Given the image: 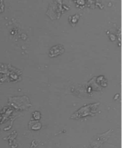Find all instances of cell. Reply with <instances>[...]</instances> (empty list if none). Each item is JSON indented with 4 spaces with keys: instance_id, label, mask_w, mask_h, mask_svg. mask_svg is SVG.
<instances>
[{
    "instance_id": "cell-4",
    "label": "cell",
    "mask_w": 126,
    "mask_h": 148,
    "mask_svg": "<svg viewBox=\"0 0 126 148\" xmlns=\"http://www.w3.org/2000/svg\"><path fill=\"white\" fill-rule=\"evenodd\" d=\"M30 129L32 130H39L42 127V124L38 121H32L30 122Z\"/></svg>"
},
{
    "instance_id": "cell-3",
    "label": "cell",
    "mask_w": 126,
    "mask_h": 148,
    "mask_svg": "<svg viewBox=\"0 0 126 148\" xmlns=\"http://www.w3.org/2000/svg\"><path fill=\"white\" fill-rule=\"evenodd\" d=\"M65 52V48L62 45H57L55 46L52 47L49 50V57L51 58H55L58 57L59 55H62Z\"/></svg>"
},
{
    "instance_id": "cell-6",
    "label": "cell",
    "mask_w": 126,
    "mask_h": 148,
    "mask_svg": "<svg viewBox=\"0 0 126 148\" xmlns=\"http://www.w3.org/2000/svg\"><path fill=\"white\" fill-rule=\"evenodd\" d=\"M78 19H79V15H74V16L72 17V22L71 23H76L78 22Z\"/></svg>"
},
{
    "instance_id": "cell-1",
    "label": "cell",
    "mask_w": 126,
    "mask_h": 148,
    "mask_svg": "<svg viewBox=\"0 0 126 148\" xmlns=\"http://www.w3.org/2000/svg\"><path fill=\"white\" fill-rule=\"evenodd\" d=\"M99 106V103L96 104H90L88 105H84L81 108L76 111V113L73 114L71 116V119H83L89 116H92L95 114L98 111V108Z\"/></svg>"
},
{
    "instance_id": "cell-2",
    "label": "cell",
    "mask_w": 126,
    "mask_h": 148,
    "mask_svg": "<svg viewBox=\"0 0 126 148\" xmlns=\"http://www.w3.org/2000/svg\"><path fill=\"white\" fill-rule=\"evenodd\" d=\"M112 131H109L106 134H98L92 139L91 142L90 148H99L106 140H107L110 136V133Z\"/></svg>"
},
{
    "instance_id": "cell-5",
    "label": "cell",
    "mask_w": 126,
    "mask_h": 148,
    "mask_svg": "<svg viewBox=\"0 0 126 148\" xmlns=\"http://www.w3.org/2000/svg\"><path fill=\"white\" fill-rule=\"evenodd\" d=\"M33 116L36 121H39L41 119V115L39 112H34L33 113Z\"/></svg>"
}]
</instances>
